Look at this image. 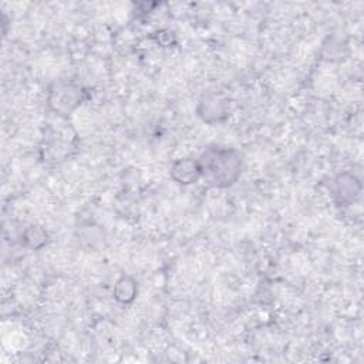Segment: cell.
<instances>
[{"mask_svg":"<svg viewBox=\"0 0 364 364\" xmlns=\"http://www.w3.org/2000/svg\"><path fill=\"white\" fill-rule=\"evenodd\" d=\"M209 155L205 156V166H200V172L206 171L209 178L215 183L228 185L235 181L239 172V156L233 151L216 149L209 151Z\"/></svg>","mask_w":364,"mask_h":364,"instance_id":"obj_1","label":"cell"}]
</instances>
